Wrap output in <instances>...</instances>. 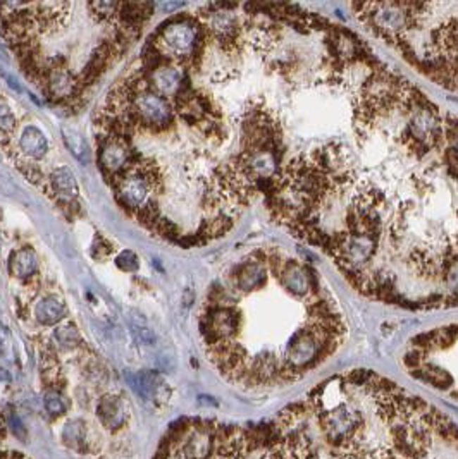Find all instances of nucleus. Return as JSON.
<instances>
[{"instance_id":"23","label":"nucleus","mask_w":458,"mask_h":459,"mask_svg":"<svg viewBox=\"0 0 458 459\" xmlns=\"http://www.w3.org/2000/svg\"><path fill=\"white\" fill-rule=\"evenodd\" d=\"M137 332H138V337L142 341L145 342H154V332L150 329H147V327H137Z\"/></svg>"},{"instance_id":"16","label":"nucleus","mask_w":458,"mask_h":459,"mask_svg":"<svg viewBox=\"0 0 458 459\" xmlns=\"http://www.w3.org/2000/svg\"><path fill=\"white\" fill-rule=\"evenodd\" d=\"M119 6H121V2H112V0L107 2L106 0V2H90L87 7L97 21L114 23L119 15Z\"/></svg>"},{"instance_id":"7","label":"nucleus","mask_w":458,"mask_h":459,"mask_svg":"<svg viewBox=\"0 0 458 459\" xmlns=\"http://www.w3.org/2000/svg\"><path fill=\"white\" fill-rule=\"evenodd\" d=\"M133 155L135 153L130 146V139L118 138V136H104L100 139L99 165L109 182L126 170Z\"/></svg>"},{"instance_id":"14","label":"nucleus","mask_w":458,"mask_h":459,"mask_svg":"<svg viewBox=\"0 0 458 459\" xmlns=\"http://www.w3.org/2000/svg\"><path fill=\"white\" fill-rule=\"evenodd\" d=\"M97 415L99 420L104 423V427L109 430L116 432L123 427L124 423V403L121 398L116 396H107L97 406Z\"/></svg>"},{"instance_id":"17","label":"nucleus","mask_w":458,"mask_h":459,"mask_svg":"<svg viewBox=\"0 0 458 459\" xmlns=\"http://www.w3.org/2000/svg\"><path fill=\"white\" fill-rule=\"evenodd\" d=\"M0 459H33L11 444L9 430H7L6 420H4L2 415H0Z\"/></svg>"},{"instance_id":"10","label":"nucleus","mask_w":458,"mask_h":459,"mask_svg":"<svg viewBox=\"0 0 458 459\" xmlns=\"http://www.w3.org/2000/svg\"><path fill=\"white\" fill-rule=\"evenodd\" d=\"M44 189L47 194H50L54 200L59 201L62 205H71L78 198V194H80L75 174L68 167L54 169L44 184Z\"/></svg>"},{"instance_id":"15","label":"nucleus","mask_w":458,"mask_h":459,"mask_svg":"<svg viewBox=\"0 0 458 459\" xmlns=\"http://www.w3.org/2000/svg\"><path fill=\"white\" fill-rule=\"evenodd\" d=\"M62 138H64V143L66 146H68V150L75 155L78 161L88 163V161H90V149H88L87 142H85L75 130L62 127Z\"/></svg>"},{"instance_id":"6","label":"nucleus","mask_w":458,"mask_h":459,"mask_svg":"<svg viewBox=\"0 0 458 459\" xmlns=\"http://www.w3.org/2000/svg\"><path fill=\"white\" fill-rule=\"evenodd\" d=\"M135 81H137V93L128 105V111L137 127L142 126L152 131H164L166 127L173 126L174 107L169 100L150 88L147 75L143 73L135 76Z\"/></svg>"},{"instance_id":"9","label":"nucleus","mask_w":458,"mask_h":459,"mask_svg":"<svg viewBox=\"0 0 458 459\" xmlns=\"http://www.w3.org/2000/svg\"><path fill=\"white\" fill-rule=\"evenodd\" d=\"M147 80H149L150 88L161 96H164V99H176L188 87L185 69H181V65L174 64H164L161 68L154 69V71L147 73Z\"/></svg>"},{"instance_id":"12","label":"nucleus","mask_w":458,"mask_h":459,"mask_svg":"<svg viewBox=\"0 0 458 459\" xmlns=\"http://www.w3.org/2000/svg\"><path fill=\"white\" fill-rule=\"evenodd\" d=\"M19 150L23 151L26 158L31 161H40L45 157L49 151V142H47L45 134L42 133L38 127L26 126L19 136Z\"/></svg>"},{"instance_id":"2","label":"nucleus","mask_w":458,"mask_h":459,"mask_svg":"<svg viewBox=\"0 0 458 459\" xmlns=\"http://www.w3.org/2000/svg\"><path fill=\"white\" fill-rule=\"evenodd\" d=\"M200 317L205 353L229 384L267 391L300 382L340 351L348 336L343 311L304 258L259 248L233 267Z\"/></svg>"},{"instance_id":"18","label":"nucleus","mask_w":458,"mask_h":459,"mask_svg":"<svg viewBox=\"0 0 458 459\" xmlns=\"http://www.w3.org/2000/svg\"><path fill=\"white\" fill-rule=\"evenodd\" d=\"M54 339H56L57 344L64 349H73L78 348L81 344V336L78 332L75 324H66L57 327L56 332H54Z\"/></svg>"},{"instance_id":"21","label":"nucleus","mask_w":458,"mask_h":459,"mask_svg":"<svg viewBox=\"0 0 458 459\" xmlns=\"http://www.w3.org/2000/svg\"><path fill=\"white\" fill-rule=\"evenodd\" d=\"M16 130V118L7 103H0V133L9 134Z\"/></svg>"},{"instance_id":"13","label":"nucleus","mask_w":458,"mask_h":459,"mask_svg":"<svg viewBox=\"0 0 458 459\" xmlns=\"http://www.w3.org/2000/svg\"><path fill=\"white\" fill-rule=\"evenodd\" d=\"M35 317L42 325H57L68 317V308L61 298L49 294L35 306Z\"/></svg>"},{"instance_id":"20","label":"nucleus","mask_w":458,"mask_h":459,"mask_svg":"<svg viewBox=\"0 0 458 459\" xmlns=\"http://www.w3.org/2000/svg\"><path fill=\"white\" fill-rule=\"evenodd\" d=\"M44 403H45V408H47V411H49L50 415H54V416H59L62 415L66 411V399H64V396L61 394L59 391H49L45 394V399H44Z\"/></svg>"},{"instance_id":"3","label":"nucleus","mask_w":458,"mask_h":459,"mask_svg":"<svg viewBox=\"0 0 458 459\" xmlns=\"http://www.w3.org/2000/svg\"><path fill=\"white\" fill-rule=\"evenodd\" d=\"M350 9L415 71L458 93V2H362Z\"/></svg>"},{"instance_id":"1","label":"nucleus","mask_w":458,"mask_h":459,"mask_svg":"<svg viewBox=\"0 0 458 459\" xmlns=\"http://www.w3.org/2000/svg\"><path fill=\"white\" fill-rule=\"evenodd\" d=\"M154 459H458V427L393 380L350 370L262 422L185 416Z\"/></svg>"},{"instance_id":"19","label":"nucleus","mask_w":458,"mask_h":459,"mask_svg":"<svg viewBox=\"0 0 458 459\" xmlns=\"http://www.w3.org/2000/svg\"><path fill=\"white\" fill-rule=\"evenodd\" d=\"M0 356L6 361H11V363L16 360L13 336H11V330L4 324H0Z\"/></svg>"},{"instance_id":"8","label":"nucleus","mask_w":458,"mask_h":459,"mask_svg":"<svg viewBox=\"0 0 458 459\" xmlns=\"http://www.w3.org/2000/svg\"><path fill=\"white\" fill-rule=\"evenodd\" d=\"M42 88L47 96L56 102H68V100L81 96V92H83L80 80L68 68L47 69Z\"/></svg>"},{"instance_id":"5","label":"nucleus","mask_w":458,"mask_h":459,"mask_svg":"<svg viewBox=\"0 0 458 459\" xmlns=\"http://www.w3.org/2000/svg\"><path fill=\"white\" fill-rule=\"evenodd\" d=\"M207 38L209 31L204 19L195 15H180L159 26L149 42L168 64L178 62L180 65L197 68L202 61Z\"/></svg>"},{"instance_id":"4","label":"nucleus","mask_w":458,"mask_h":459,"mask_svg":"<svg viewBox=\"0 0 458 459\" xmlns=\"http://www.w3.org/2000/svg\"><path fill=\"white\" fill-rule=\"evenodd\" d=\"M403 368L419 384L458 403V324L434 327L407 342Z\"/></svg>"},{"instance_id":"11","label":"nucleus","mask_w":458,"mask_h":459,"mask_svg":"<svg viewBox=\"0 0 458 459\" xmlns=\"http://www.w3.org/2000/svg\"><path fill=\"white\" fill-rule=\"evenodd\" d=\"M40 260L31 248H19L9 258V272L19 281H31L38 274Z\"/></svg>"},{"instance_id":"22","label":"nucleus","mask_w":458,"mask_h":459,"mask_svg":"<svg viewBox=\"0 0 458 459\" xmlns=\"http://www.w3.org/2000/svg\"><path fill=\"white\" fill-rule=\"evenodd\" d=\"M116 265L124 272H135L138 268V256L130 250L119 253L118 258H116Z\"/></svg>"}]
</instances>
